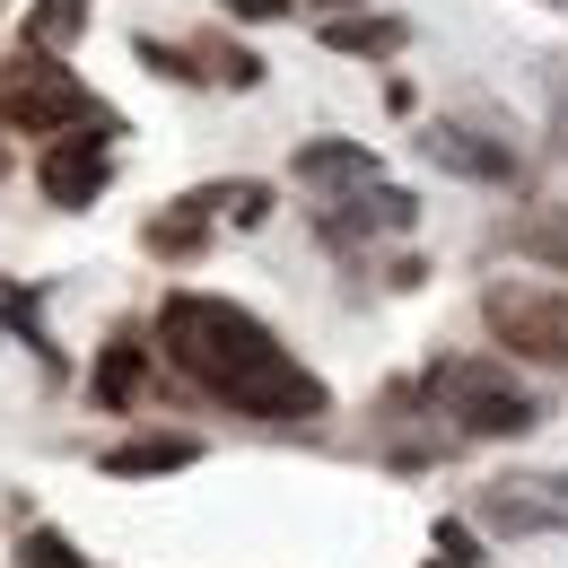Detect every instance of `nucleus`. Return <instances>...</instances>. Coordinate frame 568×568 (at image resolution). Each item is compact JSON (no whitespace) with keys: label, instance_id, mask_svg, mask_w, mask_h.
I'll use <instances>...</instances> for the list:
<instances>
[{"label":"nucleus","instance_id":"obj_1","mask_svg":"<svg viewBox=\"0 0 568 568\" xmlns=\"http://www.w3.org/2000/svg\"><path fill=\"white\" fill-rule=\"evenodd\" d=\"M166 358L254 420H315L324 412V385L227 297H175L166 306Z\"/></svg>","mask_w":568,"mask_h":568},{"label":"nucleus","instance_id":"obj_2","mask_svg":"<svg viewBox=\"0 0 568 568\" xmlns=\"http://www.w3.org/2000/svg\"><path fill=\"white\" fill-rule=\"evenodd\" d=\"M481 315H490V333L516 358H542V367L568 358V288H551V281H490L481 288Z\"/></svg>","mask_w":568,"mask_h":568},{"label":"nucleus","instance_id":"obj_3","mask_svg":"<svg viewBox=\"0 0 568 568\" xmlns=\"http://www.w3.org/2000/svg\"><path fill=\"white\" fill-rule=\"evenodd\" d=\"M428 403H446L473 437H525V428H534V394H516V385H507L498 367H481V358L428 367Z\"/></svg>","mask_w":568,"mask_h":568},{"label":"nucleus","instance_id":"obj_4","mask_svg":"<svg viewBox=\"0 0 568 568\" xmlns=\"http://www.w3.org/2000/svg\"><path fill=\"white\" fill-rule=\"evenodd\" d=\"M0 114H9L18 132H71V123H88L97 105H88V88H79L71 71H18L0 88Z\"/></svg>","mask_w":568,"mask_h":568},{"label":"nucleus","instance_id":"obj_5","mask_svg":"<svg viewBox=\"0 0 568 568\" xmlns=\"http://www.w3.org/2000/svg\"><path fill=\"white\" fill-rule=\"evenodd\" d=\"M105 175H114V166H105L97 141H53V158H44V193H53L62 211H88V202L105 193Z\"/></svg>","mask_w":568,"mask_h":568},{"label":"nucleus","instance_id":"obj_6","mask_svg":"<svg viewBox=\"0 0 568 568\" xmlns=\"http://www.w3.org/2000/svg\"><path fill=\"white\" fill-rule=\"evenodd\" d=\"M428 158H437V166H455V175H481V184H507V175H516V158H507V149H481V132H455V123H437V132H428Z\"/></svg>","mask_w":568,"mask_h":568},{"label":"nucleus","instance_id":"obj_7","mask_svg":"<svg viewBox=\"0 0 568 568\" xmlns=\"http://www.w3.org/2000/svg\"><path fill=\"white\" fill-rule=\"evenodd\" d=\"M376 175V158L358 141H315V149H297V184H367Z\"/></svg>","mask_w":568,"mask_h":568},{"label":"nucleus","instance_id":"obj_8","mask_svg":"<svg viewBox=\"0 0 568 568\" xmlns=\"http://www.w3.org/2000/svg\"><path fill=\"white\" fill-rule=\"evenodd\" d=\"M175 464H193V437H132V446L105 455V473H123V481H141V473H175Z\"/></svg>","mask_w":568,"mask_h":568},{"label":"nucleus","instance_id":"obj_9","mask_svg":"<svg viewBox=\"0 0 568 568\" xmlns=\"http://www.w3.org/2000/svg\"><path fill=\"white\" fill-rule=\"evenodd\" d=\"M324 44L333 53H403V27L394 18H324Z\"/></svg>","mask_w":568,"mask_h":568},{"label":"nucleus","instance_id":"obj_10","mask_svg":"<svg viewBox=\"0 0 568 568\" xmlns=\"http://www.w3.org/2000/svg\"><path fill=\"white\" fill-rule=\"evenodd\" d=\"M79 18H88V0H44V9L27 18V44H36V53H62L79 36Z\"/></svg>","mask_w":568,"mask_h":568},{"label":"nucleus","instance_id":"obj_11","mask_svg":"<svg viewBox=\"0 0 568 568\" xmlns=\"http://www.w3.org/2000/svg\"><path fill=\"white\" fill-rule=\"evenodd\" d=\"M97 394H105L114 412L141 394V351H132V342H114V351H105V367H97Z\"/></svg>","mask_w":568,"mask_h":568},{"label":"nucleus","instance_id":"obj_12","mask_svg":"<svg viewBox=\"0 0 568 568\" xmlns=\"http://www.w3.org/2000/svg\"><path fill=\"white\" fill-rule=\"evenodd\" d=\"M516 245L542 254V263H568V211H534L525 227H516Z\"/></svg>","mask_w":568,"mask_h":568},{"label":"nucleus","instance_id":"obj_13","mask_svg":"<svg viewBox=\"0 0 568 568\" xmlns=\"http://www.w3.org/2000/svg\"><path fill=\"white\" fill-rule=\"evenodd\" d=\"M193 211H227V219H236V227H254V219L272 211V193H263V184H227V193H202Z\"/></svg>","mask_w":568,"mask_h":568},{"label":"nucleus","instance_id":"obj_14","mask_svg":"<svg viewBox=\"0 0 568 568\" xmlns=\"http://www.w3.org/2000/svg\"><path fill=\"white\" fill-rule=\"evenodd\" d=\"M149 245H158V254H193V245H202V219H158Z\"/></svg>","mask_w":568,"mask_h":568},{"label":"nucleus","instance_id":"obj_15","mask_svg":"<svg viewBox=\"0 0 568 568\" xmlns=\"http://www.w3.org/2000/svg\"><path fill=\"white\" fill-rule=\"evenodd\" d=\"M27 568H79V551L62 534H27Z\"/></svg>","mask_w":568,"mask_h":568},{"label":"nucleus","instance_id":"obj_16","mask_svg":"<svg viewBox=\"0 0 568 568\" xmlns=\"http://www.w3.org/2000/svg\"><path fill=\"white\" fill-rule=\"evenodd\" d=\"M227 9H236V18H281L288 0H227Z\"/></svg>","mask_w":568,"mask_h":568}]
</instances>
